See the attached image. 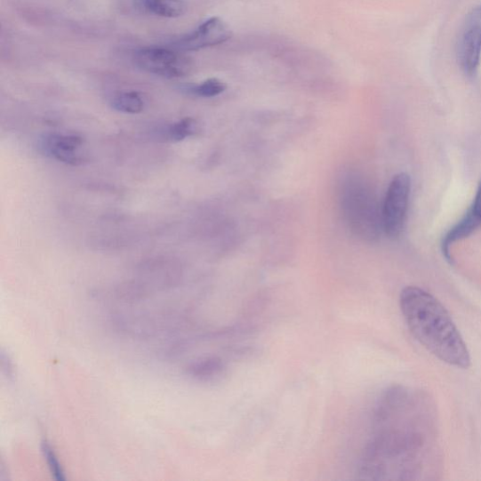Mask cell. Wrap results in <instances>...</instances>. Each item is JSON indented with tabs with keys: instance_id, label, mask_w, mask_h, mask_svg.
<instances>
[{
	"instance_id": "6da1fadb",
	"label": "cell",
	"mask_w": 481,
	"mask_h": 481,
	"mask_svg": "<svg viewBox=\"0 0 481 481\" xmlns=\"http://www.w3.org/2000/svg\"><path fill=\"white\" fill-rule=\"evenodd\" d=\"M400 307L412 335L426 349L450 366L467 370L471 356L449 311L433 294L417 287H405Z\"/></svg>"
},
{
	"instance_id": "7a4b0ae2",
	"label": "cell",
	"mask_w": 481,
	"mask_h": 481,
	"mask_svg": "<svg viewBox=\"0 0 481 481\" xmlns=\"http://www.w3.org/2000/svg\"><path fill=\"white\" fill-rule=\"evenodd\" d=\"M411 195V178L402 172L392 179L389 187L383 212H381V225L386 235L396 239L403 234Z\"/></svg>"
},
{
	"instance_id": "3957f363",
	"label": "cell",
	"mask_w": 481,
	"mask_h": 481,
	"mask_svg": "<svg viewBox=\"0 0 481 481\" xmlns=\"http://www.w3.org/2000/svg\"><path fill=\"white\" fill-rule=\"evenodd\" d=\"M135 60L142 70L168 78L186 76L193 68L191 60L185 54L158 47L140 49Z\"/></svg>"
},
{
	"instance_id": "277c9868",
	"label": "cell",
	"mask_w": 481,
	"mask_h": 481,
	"mask_svg": "<svg viewBox=\"0 0 481 481\" xmlns=\"http://www.w3.org/2000/svg\"><path fill=\"white\" fill-rule=\"evenodd\" d=\"M457 57L464 74L476 75L481 59V5L469 13L461 28Z\"/></svg>"
},
{
	"instance_id": "5b68a950",
	"label": "cell",
	"mask_w": 481,
	"mask_h": 481,
	"mask_svg": "<svg viewBox=\"0 0 481 481\" xmlns=\"http://www.w3.org/2000/svg\"><path fill=\"white\" fill-rule=\"evenodd\" d=\"M347 198L348 217L353 220L356 230L362 236L373 239L378 236L379 219L377 205L373 196L363 188H355Z\"/></svg>"
},
{
	"instance_id": "8992f818",
	"label": "cell",
	"mask_w": 481,
	"mask_h": 481,
	"mask_svg": "<svg viewBox=\"0 0 481 481\" xmlns=\"http://www.w3.org/2000/svg\"><path fill=\"white\" fill-rule=\"evenodd\" d=\"M231 37L229 27L220 18H212L180 39L176 47L184 52H196L201 49L224 44Z\"/></svg>"
},
{
	"instance_id": "52a82bcc",
	"label": "cell",
	"mask_w": 481,
	"mask_h": 481,
	"mask_svg": "<svg viewBox=\"0 0 481 481\" xmlns=\"http://www.w3.org/2000/svg\"><path fill=\"white\" fill-rule=\"evenodd\" d=\"M481 226V182L474 201L464 217L443 238L442 252L446 259L451 258V246L456 242L469 237Z\"/></svg>"
},
{
	"instance_id": "ba28073f",
	"label": "cell",
	"mask_w": 481,
	"mask_h": 481,
	"mask_svg": "<svg viewBox=\"0 0 481 481\" xmlns=\"http://www.w3.org/2000/svg\"><path fill=\"white\" fill-rule=\"evenodd\" d=\"M84 140L77 135H54L45 140V151L60 162L78 165L85 161L79 152Z\"/></svg>"
},
{
	"instance_id": "9c48e42d",
	"label": "cell",
	"mask_w": 481,
	"mask_h": 481,
	"mask_svg": "<svg viewBox=\"0 0 481 481\" xmlns=\"http://www.w3.org/2000/svg\"><path fill=\"white\" fill-rule=\"evenodd\" d=\"M136 3L144 12L164 19H177L187 12L182 0H136Z\"/></svg>"
},
{
	"instance_id": "30bf717a",
	"label": "cell",
	"mask_w": 481,
	"mask_h": 481,
	"mask_svg": "<svg viewBox=\"0 0 481 481\" xmlns=\"http://www.w3.org/2000/svg\"><path fill=\"white\" fill-rule=\"evenodd\" d=\"M113 109L126 114H139L143 111L145 103L137 92H125L116 94L110 102Z\"/></svg>"
},
{
	"instance_id": "8fae6325",
	"label": "cell",
	"mask_w": 481,
	"mask_h": 481,
	"mask_svg": "<svg viewBox=\"0 0 481 481\" xmlns=\"http://www.w3.org/2000/svg\"><path fill=\"white\" fill-rule=\"evenodd\" d=\"M192 371L196 377L212 378L222 373L224 364L219 358H209L196 364Z\"/></svg>"
},
{
	"instance_id": "7c38bea8",
	"label": "cell",
	"mask_w": 481,
	"mask_h": 481,
	"mask_svg": "<svg viewBox=\"0 0 481 481\" xmlns=\"http://www.w3.org/2000/svg\"><path fill=\"white\" fill-rule=\"evenodd\" d=\"M196 130V122L193 118H185L173 124L169 135L173 141H181L195 134Z\"/></svg>"
},
{
	"instance_id": "4fadbf2b",
	"label": "cell",
	"mask_w": 481,
	"mask_h": 481,
	"mask_svg": "<svg viewBox=\"0 0 481 481\" xmlns=\"http://www.w3.org/2000/svg\"><path fill=\"white\" fill-rule=\"evenodd\" d=\"M227 89L225 83L218 78H209L192 89L197 96L211 98L223 93Z\"/></svg>"
},
{
	"instance_id": "5bb4252c",
	"label": "cell",
	"mask_w": 481,
	"mask_h": 481,
	"mask_svg": "<svg viewBox=\"0 0 481 481\" xmlns=\"http://www.w3.org/2000/svg\"><path fill=\"white\" fill-rule=\"evenodd\" d=\"M43 453L48 461L49 468L52 469V473L56 476L58 479H63V473L58 462V460L52 450V447L49 446L46 443L43 444Z\"/></svg>"
}]
</instances>
